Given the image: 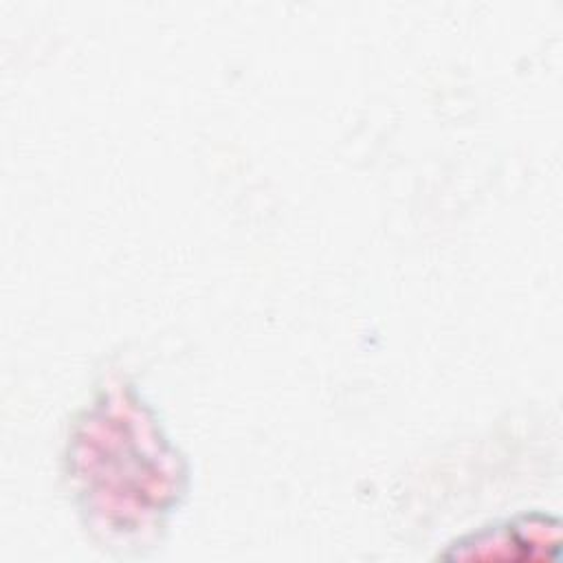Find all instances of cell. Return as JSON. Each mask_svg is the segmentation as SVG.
<instances>
[{"instance_id":"obj_1","label":"cell","mask_w":563,"mask_h":563,"mask_svg":"<svg viewBox=\"0 0 563 563\" xmlns=\"http://www.w3.org/2000/svg\"><path fill=\"white\" fill-rule=\"evenodd\" d=\"M73 479L95 530L132 541L163 526L180 495V462L136 394L103 391L73 438Z\"/></svg>"},{"instance_id":"obj_2","label":"cell","mask_w":563,"mask_h":563,"mask_svg":"<svg viewBox=\"0 0 563 563\" xmlns=\"http://www.w3.org/2000/svg\"><path fill=\"white\" fill-rule=\"evenodd\" d=\"M559 556V521L543 512L519 515L471 532L440 554L442 561H550Z\"/></svg>"}]
</instances>
